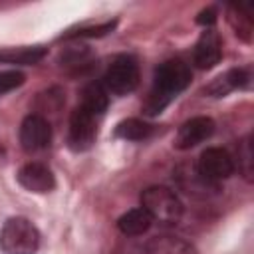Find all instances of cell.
<instances>
[{
    "label": "cell",
    "instance_id": "1",
    "mask_svg": "<svg viewBox=\"0 0 254 254\" xmlns=\"http://www.w3.org/2000/svg\"><path fill=\"white\" fill-rule=\"evenodd\" d=\"M192 79V71L189 64L183 60H167L163 62L153 75V87L143 103V111L147 115H159L179 93H183Z\"/></svg>",
    "mask_w": 254,
    "mask_h": 254
},
{
    "label": "cell",
    "instance_id": "3",
    "mask_svg": "<svg viewBox=\"0 0 254 254\" xmlns=\"http://www.w3.org/2000/svg\"><path fill=\"white\" fill-rule=\"evenodd\" d=\"M141 206L151 214L153 222L175 224L183 216V202L175 194V190L167 187H149L141 192Z\"/></svg>",
    "mask_w": 254,
    "mask_h": 254
},
{
    "label": "cell",
    "instance_id": "14",
    "mask_svg": "<svg viewBox=\"0 0 254 254\" xmlns=\"http://www.w3.org/2000/svg\"><path fill=\"white\" fill-rule=\"evenodd\" d=\"M107 103H109V97H107V91H105V87L101 83L91 81L81 89L79 107H83L91 115H101L107 109Z\"/></svg>",
    "mask_w": 254,
    "mask_h": 254
},
{
    "label": "cell",
    "instance_id": "16",
    "mask_svg": "<svg viewBox=\"0 0 254 254\" xmlns=\"http://www.w3.org/2000/svg\"><path fill=\"white\" fill-rule=\"evenodd\" d=\"M147 254H190V246L175 236H155L147 244Z\"/></svg>",
    "mask_w": 254,
    "mask_h": 254
},
{
    "label": "cell",
    "instance_id": "8",
    "mask_svg": "<svg viewBox=\"0 0 254 254\" xmlns=\"http://www.w3.org/2000/svg\"><path fill=\"white\" fill-rule=\"evenodd\" d=\"M214 133V121L206 115H198V117H192L189 121H185L179 131H177V137H175V147L181 149V151H187V149H192L196 147L198 143L206 141L210 135Z\"/></svg>",
    "mask_w": 254,
    "mask_h": 254
},
{
    "label": "cell",
    "instance_id": "20",
    "mask_svg": "<svg viewBox=\"0 0 254 254\" xmlns=\"http://www.w3.org/2000/svg\"><path fill=\"white\" fill-rule=\"evenodd\" d=\"M115 28V20H111V22H103V24H99V26H81V28H77L75 32H69V34H65V38H97V36H105V34H109L111 30Z\"/></svg>",
    "mask_w": 254,
    "mask_h": 254
},
{
    "label": "cell",
    "instance_id": "22",
    "mask_svg": "<svg viewBox=\"0 0 254 254\" xmlns=\"http://www.w3.org/2000/svg\"><path fill=\"white\" fill-rule=\"evenodd\" d=\"M196 22L202 24V26H212V24L216 22V10H214V8H206V10H202V12L198 14Z\"/></svg>",
    "mask_w": 254,
    "mask_h": 254
},
{
    "label": "cell",
    "instance_id": "7",
    "mask_svg": "<svg viewBox=\"0 0 254 254\" xmlns=\"http://www.w3.org/2000/svg\"><path fill=\"white\" fill-rule=\"evenodd\" d=\"M52 143V125L50 121L40 115L32 113L28 115L20 125V145L28 153L44 151Z\"/></svg>",
    "mask_w": 254,
    "mask_h": 254
},
{
    "label": "cell",
    "instance_id": "13",
    "mask_svg": "<svg viewBox=\"0 0 254 254\" xmlns=\"http://www.w3.org/2000/svg\"><path fill=\"white\" fill-rule=\"evenodd\" d=\"M151 224H153V218L143 206L127 210L117 220V228L125 236H141L151 228Z\"/></svg>",
    "mask_w": 254,
    "mask_h": 254
},
{
    "label": "cell",
    "instance_id": "5",
    "mask_svg": "<svg viewBox=\"0 0 254 254\" xmlns=\"http://www.w3.org/2000/svg\"><path fill=\"white\" fill-rule=\"evenodd\" d=\"M196 171L210 183H220L228 177L234 175V169H236V163L232 159V155L222 149V147H208L200 153L198 161L194 163Z\"/></svg>",
    "mask_w": 254,
    "mask_h": 254
},
{
    "label": "cell",
    "instance_id": "9",
    "mask_svg": "<svg viewBox=\"0 0 254 254\" xmlns=\"http://www.w3.org/2000/svg\"><path fill=\"white\" fill-rule=\"evenodd\" d=\"M18 183L30 192H50L56 187V177L44 163H26L18 171Z\"/></svg>",
    "mask_w": 254,
    "mask_h": 254
},
{
    "label": "cell",
    "instance_id": "17",
    "mask_svg": "<svg viewBox=\"0 0 254 254\" xmlns=\"http://www.w3.org/2000/svg\"><path fill=\"white\" fill-rule=\"evenodd\" d=\"M151 131H153V127L149 123L135 119V117L125 119L115 127V135L119 139H125V141H143L151 135Z\"/></svg>",
    "mask_w": 254,
    "mask_h": 254
},
{
    "label": "cell",
    "instance_id": "19",
    "mask_svg": "<svg viewBox=\"0 0 254 254\" xmlns=\"http://www.w3.org/2000/svg\"><path fill=\"white\" fill-rule=\"evenodd\" d=\"M238 169L246 181H252V143L248 135L238 143Z\"/></svg>",
    "mask_w": 254,
    "mask_h": 254
},
{
    "label": "cell",
    "instance_id": "18",
    "mask_svg": "<svg viewBox=\"0 0 254 254\" xmlns=\"http://www.w3.org/2000/svg\"><path fill=\"white\" fill-rule=\"evenodd\" d=\"M230 22L236 30V34L242 40H250L252 34V16H250V8L238 6V8H230Z\"/></svg>",
    "mask_w": 254,
    "mask_h": 254
},
{
    "label": "cell",
    "instance_id": "12",
    "mask_svg": "<svg viewBox=\"0 0 254 254\" xmlns=\"http://www.w3.org/2000/svg\"><path fill=\"white\" fill-rule=\"evenodd\" d=\"M250 81V75L246 69H228L226 73L218 75L216 79H212L206 87H204V93L210 95V97H224L228 95L230 91L234 89H240V87H246Z\"/></svg>",
    "mask_w": 254,
    "mask_h": 254
},
{
    "label": "cell",
    "instance_id": "11",
    "mask_svg": "<svg viewBox=\"0 0 254 254\" xmlns=\"http://www.w3.org/2000/svg\"><path fill=\"white\" fill-rule=\"evenodd\" d=\"M175 179L179 183V187L192 194V196H206L210 192H216L218 190V185L216 183H210L206 181L194 165H179L177 171H175Z\"/></svg>",
    "mask_w": 254,
    "mask_h": 254
},
{
    "label": "cell",
    "instance_id": "10",
    "mask_svg": "<svg viewBox=\"0 0 254 254\" xmlns=\"http://www.w3.org/2000/svg\"><path fill=\"white\" fill-rule=\"evenodd\" d=\"M220 58H222V42H220V36L214 30L206 28L200 34V38H198V42L194 46L192 62L200 69H210V67H214L220 62Z\"/></svg>",
    "mask_w": 254,
    "mask_h": 254
},
{
    "label": "cell",
    "instance_id": "4",
    "mask_svg": "<svg viewBox=\"0 0 254 254\" xmlns=\"http://www.w3.org/2000/svg\"><path fill=\"white\" fill-rule=\"evenodd\" d=\"M101 85L107 93L113 95H127L139 85V64L133 56L121 54L117 56L105 69Z\"/></svg>",
    "mask_w": 254,
    "mask_h": 254
},
{
    "label": "cell",
    "instance_id": "6",
    "mask_svg": "<svg viewBox=\"0 0 254 254\" xmlns=\"http://www.w3.org/2000/svg\"><path fill=\"white\" fill-rule=\"evenodd\" d=\"M97 139V125L95 115L85 111L83 107H75L69 115V133H67V145L73 151H87Z\"/></svg>",
    "mask_w": 254,
    "mask_h": 254
},
{
    "label": "cell",
    "instance_id": "2",
    "mask_svg": "<svg viewBox=\"0 0 254 254\" xmlns=\"http://www.w3.org/2000/svg\"><path fill=\"white\" fill-rule=\"evenodd\" d=\"M40 246L38 228L24 216H12L0 230V250L4 254H36Z\"/></svg>",
    "mask_w": 254,
    "mask_h": 254
},
{
    "label": "cell",
    "instance_id": "15",
    "mask_svg": "<svg viewBox=\"0 0 254 254\" xmlns=\"http://www.w3.org/2000/svg\"><path fill=\"white\" fill-rule=\"evenodd\" d=\"M46 56V48L34 46V48H18V50H6L0 54V64H18V65H34Z\"/></svg>",
    "mask_w": 254,
    "mask_h": 254
},
{
    "label": "cell",
    "instance_id": "21",
    "mask_svg": "<svg viewBox=\"0 0 254 254\" xmlns=\"http://www.w3.org/2000/svg\"><path fill=\"white\" fill-rule=\"evenodd\" d=\"M24 73L18 69H4L0 71V93H8L24 83Z\"/></svg>",
    "mask_w": 254,
    "mask_h": 254
}]
</instances>
